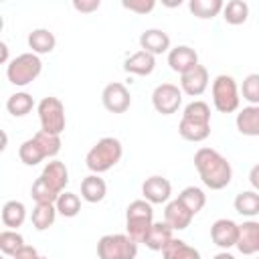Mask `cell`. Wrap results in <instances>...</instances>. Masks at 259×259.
<instances>
[{
	"label": "cell",
	"mask_w": 259,
	"mask_h": 259,
	"mask_svg": "<svg viewBox=\"0 0 259 259\" xmlns=\"http://www.w3.org/2000/svg\"><path fill=\"white\" fill-rule=\"evenodd\" d=\"M194 166L202 184L210 190H221L231 184L233 168L231 162L212 148H198L194 154Z\"/></svg>",
	"instance_id": "obj_1"
},
{
	"label": "cell",
	"mask_w": 259,
	"mask_h": 259,
	"mask_svg": "<svg viewBox=\"0 0 259 259\" xmlns=\"http://www.w3.org/2000/svg\"><path fill=\"white\" fill-rule=\"evenodd\" d=\"M59 150H61V136H53V134H47V132L38 130L32 138H28L20 144L18 158L26 166H36L45 158L57 156Z\"/></svg>",
	"instance_id": "obj_2"
},
{
	"label": "cell",
	"mask_w": 259,
	"mask_h": 259,
	"mask_svg": "<svg viewBox=\"0 0 259 259\" xmlns=\"http://www.w3.org/2000/svg\"><path fill=\"white\" fill-rule=\"evenodd\" d=\"M123 156V146L117 138L105 136L95 142V146L87 152L85 164L93 174H103L109 168H113Z\"/></svg>",
	"instance_id": "obj_3"
},
{
	"label": "cell",
	"mask_w": 259,
	"mask_h": 259,
	"mask_svg": "<svg viewBox=\"0 0 259 259\" xmlns=\"http://www.w3.org/2000/svg\"><path fill=\"white\" fill-rule=\"evenodd\" d=\"M154 225V208L148 200H134L125 208V231L136 243H144Z\"/></svg>",
	"instance_id": "obj_4"
},
{
	"label": "cell",
	"mask_w": 259,
	"mask_h": 259,
	"mask_svg": "<svg viewBox=\"0 0 259 259\" xmlns=\"http://www.w3.org/2000/svg\"><path fill=\"white\" fill-rule=\"evenodd\" d=\"M40 71H42V61L34 53H22L6 65V77L16 87H24L32 83L40 75Z\"/></svg>",
	"instance_id": "obj_5"
},
{
	"label": "cell",
	"mask_w": 259,
	"mask_h": 259,
	"mask_svg": "<svg viewBox=\"0 0 259 259\" xmlns=\"http://www.w3.org/2000/svg\"><path fill=\"white\" fill-rule=\"evenodd\" d=\"M138 243L130 235L113 233L103 235L97 243V257L99 259H136Z\"/></svg>",
	"instance_id": "obj_6"
},
{
	"label": "cell",
	"mask_w": 259,
	"mask_h": 259,
	"mask_svg": "<svg viewBox=\"0 0 259 259\" xmlns=\"http://www.w3.org/2000/svg\"><path fill=\"white\" fill-rule=\"evenodd\" d=\"M36 111H38V119H40V130L47 132V134H53V136H61L65 125H67V119H65V105L61 103V99L49 95V97H42L36 105Z\"/></svg>",
	"instance_id": "obj_7"
},
{
	"label": "cell",
	"mask_w": 259,
	"mask_h": 259,
	"mask_svg": "<svg viewBox=\"0 0 259 259\" xmlns=\"http://www.w3.org/2000/svg\"><path fill=\"white\" fill-rule=\"evenodd\" d=\"M212 103L221 113H233L239 109L241 97L237 83L231 75H217L212 81Z\"/></svg>",
	"instance_id": "obj_8"
},
{
	"label": "cell",
	"mask_w": 259,
	"mask_h": 259,
	"mask_svg": "<svg viewBox=\"0 0 259 259\" xmlns=\"http://www.w3.org/2000/svg\"><path fill=\"white\" fill-rule=\"evenodd\" d=\"M152 105L162 115H172L182 105V89L174 83H160L152 91Z\"/></svg>",
	"instance_id": "obj_9"
},
{
	"label": "cell",
	"mask_w": 259,
	"mask_h": 259,
	"mask_svg": "<svg viewBox=\"0 0 259 259\" xmlns=\"http://www.w3.org/2000/svg\"><path fill=\"white\" fill-rule=\"evenodd\" d=\"M101 101H103V107L111 113H123L130 109L132 105V95L127 91V87L123 83H109L103 87V93H101Z\"/></svg>",
	"instance_id": "obj_10"
},
{
	"label": "cell",
	"mask_w": 259,
	"mask_h": 259,
	"mask_svg": "<svg viewBox=\"0 0 259 259\" xmlns=\"http://www.w3.org/2000/svg\"><path fill=\"white\" fill-rule=\"evenodd\" d=\"M208 87V71L204 65H196L190 71H186L184 75H180V89L182 93L190 95V97H198L206 91Z\"/></svg>",
	"instance_id": "obj_11"
},
{
	"label": "cell",
	"mask_w": 259,
	"mask_h": 259,
	"mask_svg": "<svg viewBox=\"0 0 259 259\" xmlns=\"http://www.w3.org/2000/svg\"><path fill=\"white\" fill-rule=\"evenodd\" d=\"M210 239L217 247L221 249H231L237 245V239H239V225L231 219H219L212 223L210 227Z\"/></svg>",
	"instance_id": "obj_12"
},
{
	"label": "cell",
	"mask_w": 259,
	"mask_h": 259,
	"mask_svg": "<svg viewBox=\"0 0 259 259\" xmlns=\"http://www.w3.org/2000/svg\"><path fill=\"white\" fill-rule=\"evenodd\" d=\"M142 194H144V200H148L150 204H162L170 198L172 184L164 176H150L142 184Z\"/></svg>",
	"instance_id": "obj_13"
},
{
	"label": "cell",
	"mask_w": 259,
	"mask_h": 259,
	"mask_svg": "<svg viewBox=\"0 0 259 259\" xmlns=\"http://www.w3.org/2000/svg\"><path fill=\"white\" fill-rule=\"evenodd\" d=\"M168 65H170L172 71L184 75L186 71H190L192 67L198 65V55H196V51L192 47L178 45V47L170 49V53H168Z\"/></svg>",
	"instance_id": "obj_14"
},
{
	"label": "cell",
	"mask_w": 259,
	"mask_h": 259,
	"mask_svg": "<svg viewBox=\"0 0 259 259\" xmlns=\"http://www.w3.org/2000/svg\"><path fill=\"white\" fill-rule=\"evenodd\" d=\"M140 47L142 51L154 57L162 53H170V36L160 28H148L140 34Z\"/></svg>",
	"instance_id": "obj_15"
},
{
	"label": "cell",
	"mask_w": 259,
	"mask_h": 259,
	"mask_svg": "<svg viewBox=\"0 0 259 259\" xmlns=\"http://www.w3.org/2000/svg\"><path fill=\"white\" fill-rule=\"evenodd\" d=\"M235 247L243 255L259 253V221H247L239 225V239Z\"/></svg>",
	"instance_id": "obj_16"
},
{
	"label": "cell",
	"mask_w": 259,
	"mask_h": 259,
	"mask_svg": "<svg viewBox=\"0 0 259 259\" xmlns=\"http://www.w3.org/2000/svg\"><path fill=\"white\" fill-rule=\"evenodd\" d=\"M40 178L55 190V192H65V186H67V182H69V170H67V166L63 164V162H59V160H51V162H47L45 164V168H42V172H40Z\"/></svg>",
	"instance_id": "obj_17"
},
{
	"label": "cell",
	"mask_w": 259,
	"mask_h": 259,
	"mask_svg": "<svg viewBox=\"0 0 259 259\" xmlns=\"http://www.w3.org/2000/svg\"><path fill=\"white\" fill-rule=\"evenodd\" d=\"M192 212L178 200V198H174V200H170L168 204H166V210H164V223H168L174 231H184L190 223H192Z\"/></svg>",
	"instance_id": "obj_18"
},
{
	"label": "cell",
	"mask_w": 259,
	"mask_h": 259,
	"mask_svg": "<svg viewBox=\"0 0 259 259\" xmlns=\"http://www.w3.org/2000/svg\"><path fill=\"white\" fill-rule=\"evenodd\" d=\"M156 67V57L146 53V51H138L134 55H130L125 61H123V71L130 73V75H140V77H146L154 71Z\"/></svg>",
	"instance_id": "obj_19"
},
{
	"label": "cell",
	"mask_w": 259,
	"mask_h": 259,
	"mask_svg": "<svg viewBox=\"0 0 259 259\" xmlns=\"http://www.w3.org/2000/svg\"><path fill=\"white\" fill-rule=\"evenodd\" d=\"M172 231H174V229H172L168 223H154V225L150 227L146 239H144V245H146L148 249H152V251H164L166 245L174 239V237H172Z\"/></svg>",
	"instance_id": "obj_20"
},
{
	"label": "cell",
	"mask_w": 259,
	"mask_h": 259,
	"mask_svg": "<svg viewBox=\"0 0 259 259\" xmlns=\"http://www.w3.org/2000/svg\"><path fill=\"white\" fill-rule=\"evenodd\" d=\"M237 130L243 136H259V105H247L237 113Z\"/></svg>",
	"instance_id": "obj_21"
},
{
	"label": "cell",
	"mask_w": 259,
	"mask_h": 259,
	"mask_svg": "<svg viewBox=\"0 0 259 259\" xmlns=\"http://www.w3.org/2000/svg\"><path fill=\"white\" fill-rule=\"evenodd\" d=\"M107 194V184L99 174H89L81 180V196L87 202H101Z\"/></svg>",
	"instance_id": "obj_22"
},
{
	"label": "cell",
	"mask_w": 259,
	"mask_h": 259,
	"mask_svg": "<svg viewBox=\"0 0 259 259\" xmlns=\"http://www.w3.org/2000/svg\"><path fill=\"white\" fill-rule=\"evenodd\" d=\"M26 42H28V47L32 49L34 55H47V53H51V51L55 49L57 38H55V34H53L49 28H34V30L28 34Z\"/></svg>",
	"instance_id": "obj_23"
},
{
	"label": "cell",
	"mask_w": 259,
	"mask_h": 259,
	"mask_svg": "<svg viewBox=\"0 0 259 259\" xmlns=\"http://www.w3.org/2000/svg\"><path fill=\"white\" fill-rule=\"evenodd\" d=\"M24 219H26V206L20 200L4 202V206H2V223H4V227L16 231L18 227H22Z\"/></svg>",
	"instance_id": "obj_24"
},
{
	"label": "cell",
	"mask_w": 259,
	"mask_h": 259,
	"mask_svg": "<svg viewBox=\"0 0 259 259\" xmlns=\"http://www.w3.org/2000/svg\"><path fill=\"white\" fill-rule=\"evenodd\" d=\"M162 257L164 259H200V251L190 247L182 239H172L162 251Z\"/></svg>",
	"instance_id": "obj_25"
},
{
	"label": "cell",
	"mask_w": 259,
	"mask_h": 259,
	"mask_svg": "<svg viewBox=\"0 0 259 259\" xmlns=\"http://www.w3.org/2000/svg\"><path fill=\"white\" fill-rule=\"evenodd\" d=\"M235 210L243 217L259 214V192L257 190H243L235 196Z\"/></svg>",
	"instance_id": "obj_26"
},
{
	"label": "cell",
	"mask_w": 259,
	"mask_h": 259,
	"mask_svg": "<svg viewBox=\"0 0 259 259\" xmlns=\"http://www.w3.org/2000/svg\"><path fill=\"white\" fill-rule=\"evenodd\" d=\"M225 2L223 0H190L188 2V10L196 16V18H214L219 12H223Z\"/></svg>",
	"instance_id": "obj_27"
},
{
	"label": "cell",
	"mask_w": 259,
	"mask_h": 259,
	"mask_svg": "<svg viewBox=\"0 0 259 259\" xmlns=\"http://www.w3.org/2000/svg\"><path fill=\"white\" fill-rule=\"evenodd\" d=\"M223 18L227 24H243L249 18V4L243 0H231L223 6Z\"/></svg>",
	"instance_id": "obj_28"
},
{
	"label": "cell",
	"mask_w": 259,
	"mask_h": 259,
	"mask_svg": "<svg viewBox=\"0 0 259 259\" xmlns=\"http://www.w3.org/2000/svg\"><path fill=\"white\" fill-rule=\"evenodd\" d=\"M32 107H34V99H32V95H28V93H24V91L12 93V95L8 97V101H6V109H8V113L14 115V117H22V115L30 113Z\"/></svg>",
	"instance_id": "obj_29"
},
{
	"label": "cell",
	"mask_w": 259,
	"mask_h": 259,
	"mask_svg": "<svg viewBox=\"0 0 259 259\" xmlns=\"http://www.w3.org/2000/svg\"><path fill=\"white\" fill-rule=\"evenodd\" d=\"M182 119L186 121H192V123H202V125H210V107L208 103L196 99V101H190L184 111H182Z\"/></svg>",
	"instance_id": "obj_30"
},
{
	"label": "cell",
	"mask_w": 259,
	"mask_h": 259,
	"mask_svg": "<svg viewBox=\"0 0 259 259\" xmlns=\"http://www.w3.org/2000/svg\"><path fill=\"white\" fill-rule=\"evenodd\" d=\"M178 200H180L192 214H196V212H200V210L204 208V204H206V194H204L198 186H186V188L178 194Z\"/></svg>",
	"instance_id": "obj_31"
},
{
	"label": "cell",
	"mask_w": 259,
	"mask_h": 259,
	"mask_svg": "<svg viewBox=\"0 0 259 259\" xmlns=\"http://www.w3.org/2000/svg\"><path fill=\"white\" fill-rule=\"evenodd\" d=\"M178 134H180L186 142H204V140L210 136V125H202V123H192V121L180 119Z\"/></svg>",
	"instance_id": "obj_32"
},
{
	"label": "cell",
	"mask_w": 259,
	"mask_h": 259,
	"mask_svg": "<svg viewBox=\"0 0 259 259\" xmlns=\"http://www.w3.org/2000/svg\"><path fill=\"white\" fill-rule=\"evenodd\" d=\"M30 196H32V200L36 202V204H55L57 202V198L61 196L59 192H55L40 176L32 182V188H30Z\"/></svg>",
	"instance_id": "obj_33"
},
{
	"label": "cell",
	"mask_w": 259,
	"mask_h": 259,
	"mask_svg": "<svg viewBox=\"0 0 259 259\" xmlns=\"http://www.w3.org/2000/svg\"><path fill=\"white\" fill-rule=\"evenodd\" d=\"M55 206H57V212L59 214H63L67 219H73L81 210V198L75 192H61V196L57 198Z\"/></svg>",
	"instance_id": "obj_34"
},
{
	"label": "cell",
	"mask_w": 259,
	"mask_h": 259,
	"mask_svg": "<svg viewBox=\"0 0 259 259\" xmlns=\"http://www.w3.org/2000/svg\"><path fill=\"white\" fill-rule=\"evenodd\" d=\"M57 217V206L55 204H36L32 210V225L36 231H47Z\"/></svg>",
	"instance_id": "obj_35"
},
{
	"label": "cell",
	"mask_w": 259,
	"mask_h": 259,
	"mask_svg": "<svg viewBox=\"0 0 259 259\" xmlns=\"http://www.w3.org/2000/svg\"><path fill=\"white\" fill-rule=\"evenodd\" d=\"M20 247H24V239L20 233H16L12 229L0 233V249L4 255H14Z\"/></svg>",
	"instance_id": "obj_36"
},
{
	"label": "cell",
	"mask_w": 259,
	"mask_h": 259,
	"mask_svg": "<svg viewBox=\"0 0 259 259\" xmlns=\"http://www.w3.org/2000/svg\"><path fill=\"white\" fill-rule=\"evenodd\" d=\"M241 93L245 101H249L251 105H259V73H251L243 79Z\"/></svg>",
	"instance_id": "obj_37"
},
{
	"label": "cell",
	"mask_w": 259,
	"mask_h": 259,
	"mask_svg": "<svg viewBox=\"0 0 259 259\" xmlns=\"http://www.w3.org/2000/svg\"><path fill=\"white\" fill-rule=\"evenodd\" d=\"M121 6L130 12H136V14H146V12H152L156 2L154 0H123Z\"/></svg>",
	"instance_id": "obj_38"
},
{
	"label": "cell",
	"mask_w": 259,
	"mask_h": 259,
	"mask_svg": "<svg viewBox=\"0 0 259 259\" xmlns=\"http://www.w3.org/2000/svg\"><path fill=\"white\" fill-rule=\"evenodd\" d=\"M99 6H101L99 0H75V2H73V8H75L77 12H83V14L95 12Z\"/></svg>",
	"instance_id": "obj_39"
},
{
	"label": "cell",
	"mask_w": 259,
	"mask_h": 259,
	"mask_svg": "<svg viewBox=\"0 0 259 259\" xmlns=\"http://www.w3.org/2000/svg\"><path fill=\"white\" fill-rule=\"evenodd\" d=\"M40 255H38V251L34 249V247H30V245H24V247H20L14 255H12V259H38Z\"/></svg>",
	"instance_id": "obj_40"
},
{
	"label": "cell",
	"mask_w": 259,
	"mask_h": 259,
	"mask_svg": "<svg viewBox=\"0 0 259 259\" xmlns=\"http://www.w3.org/2000/svg\"><path fill=\"white\" fill-rule=\"evenodd\" d=\"M249 182H251V186L259 192V164H255V166L249 170Z\"/></svg>",
	"instance_id": "obj_41"
},
{
	"label": "cell",
	"mask_w": 259,
	"mask_h": 259,
	"mask_svg": "<svg viewBox=\"0 0 259 259\" xmlns=\"http://www.w3.org/2000/svg\"><path fill=\"white\" fill-rule=\"evenodd\" d=\"M0 51H2L0 61H2V63H10V61H8V47H6V42H0Z\"/></svg>",
	"instance_id": "obj_42"
},
{
	"label": "cell",
	"mask_w": 259,
	"mask_h": 259,
	"mask_svg": "<svg viewBox=\"0 0 259 259\" xmlns=\"http://www.w3.org/2000/svg\"><path fill=\"white\" fill-rule=\"evenodd\" d=\"M212 259H237V257H235V255H231L229 251H221V253H217Z\"/></svg>",
	"instance_id": "obj_43"
},
{
	"label": "cell",
	"mask_w": 259,
	"mask_h": 259,
	"mask_svg": "<svg viewBox=\"0 0 259 259\" xmlns=\"http://www.w3.org/2000/svg\"><path fill=\"white\" fill-rule=\"evenodd\" d=\"M38 259H49V257H38Z\"/></svg>",
	"instance_id": "obj_44"
},
{
	"label": "cell",
	"mask_w": 259,
	"mask_h": 259,
	"mask_svg": "<svg viewBox=\"0 0 259 259\" xmlns=\"http://www.w3.org/2000/svg\"><path fill=\"white\" fill-rule=\"evenodd\" d=\"M257 259H259V257H257Z\"/></svg>",
	"instance_id": "obj_45"
}]
</instances>
